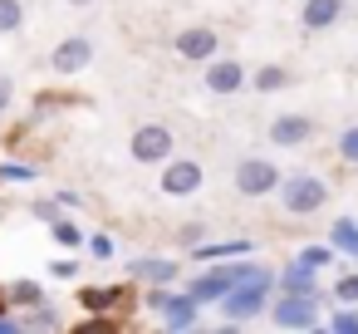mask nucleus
<instances>
[{"label":"nucleus","instance_id":"obj_34","mask_svg":"<svg viewBox=\"0 0 358 334\" xmlns=\"http://www.w3.org/2000/svg\"><path fill=\"white\" fill-rule=\"evenodd\" d=\"M15 329H20V324H15L10 314H0V334H15Z\"/></svg>","mask_w":358,"mask_h":334},{"label":"nucleus","instance_id":"obj_8","mask_svg":"<svg viewBox=\"0 0 358 334\" xmlns=\"http://www.w3.org/2000/svg\"><path fill=\"white\" fill-rule=\"evenodd\" d=\"M309 138H314V118H304V113H280L270 123V143L275 148H304Z\"/></svg>","mask_w":358,"mask_h":334},{"label":"nucleus","instance_id":"obj_33","mask_svg":"<svg viewBox=\"0 0 358 334\" xmlns=\"http://www.w3.org/2000/svg\"><path fill=\"white\" fill-rule=\"evenodd\" d=\"M10 99H15V84H10L6 74H0V113H6V109H10Z\"/></svg>","mask_w":358,"mask_h":334},{"label":"nucleus","instance_id":"obj_16","mask_svg":"<svg viewBox=\"0 0 358 334\" xmlns=\"http://www.w3.org/2000/svg\"><path fill=\"white\" fill-rule=\"evenodd\" d=\"M123 300H128V290H123V285H113V290H108V285H89V290H79V305H84V309H94V314L118 309Z\"/></svg>","mask_w":358,"mask_h":334},{"label":"nucleus","instance_id":"obj_20","mask_svg":"<svg viewBox=\"0 0 358 334\" xmlns=\"http://www.w3.org/2000/svg\"><path fill=\"white\" fill-rule=\"evenodd\" d=\"M50 236H55L59 246H69V251H74V246H84V231H79L69 216H55V221H50Z\"/></svg>","mask_w":358,"mask_h":334},{"label":"nucleus","instance_id":"obj_11","mask_svg":"<svg viewBox=\"0 0 358 334\" xmlns=\"http://www.w3.org/2000/svg\"><path fill=\"white\" fill-rule=\"evenodd\" d=\"M128 275L133 280H148V285H177V275H182V265L177 260H162V256H138L133 265H128Z\"/></svg>","mask_w":358,"mask_h":334},{"label":"nucleus","instance_id":"obj_10","mask_svg":"<svg viewBox=\"0 0 358 334\" xmlns=\"http://www.w3.org/2000/svg\"><path fill=\"white\" fill-rule=\"evenodd\" d=\"M216 45H221V35H216L211 25H192V30L177 35V55H182V60H211Z\"/></svg>","mask_w":358,"mask_h":334},{"label":"nucleus","instance_id":"obj_21","mask_svg":"<svg viewBox=\"0 0 358 334\" xmlns=\"http://www.w3.org/2000/svg\"><path fill=\"white\" fill-rule=\"evenodd\" d=\"M25 25V6L20 0H0V35H15Z\"/></svg>","mask_w":358,"mask_h":334},{"label":"nucleus","instance_id":"obj_12","mask_svg":"<svg viewBox=\"0 0 358 334\" xmlns=\"http://www.w3.org/2000/svg\"><path fill=\"white\" fill-rule=\"evenodd\" d=\"M245 84V64H236V60H211L206 64V89L211 94H236Z\"/></svg>","mask_w":358,"mask_h":334},{"label":"nucleus","instance_id":"obj_13","mask_svg":"<svg viewBox=\"0 0 358 334\" xmlns=\"http://www.w3.org/2000/svg\"><path fill=\"white\" fill-rule=\"evenodd\" d=\"M231 285H236V270H231V265H216V270H206V275L187 280V290H192V295H196L201 305H206V300H221V295H226Z\"/></svg>","mask_w":358,"mask_h":334},{"label":"nucleus","instance_id":"obj_19","mask_svg":"<svg viewBox=\"0 0 358 334\" xmlns=\"http://www.w3.org/2000/svg\"><path fill=\"white\" fill-rule=\"evenodd\" d=\"M226 256H250V241H221V246H196V260H226Z\"/></svg>","mask_w":358,"mask_h":334},{"label":"nucleus","instance_id":"obj_17","mask_svg":"<svg viewBox=\"0 0 358 334\" xmlns=\"http://www.w3.org/2000/svg\"><path fill=\"white\" fill-rule=\"evenodd\" d=\"M329 241H334L343 256H353V260H358V221H353V216H338V221L329 226Z\"/></svg>","mask_w":358,"mask_h":334},{"label":"nucleus","instance_id":"obj_3","mask_svg":"<svg viewBox=\"0 0 358 334\" xmlns=\"http://www.w3.org/2000/svg\"><path fill=\"white\" fill-rule=\"evenodd\" d=\"M280 167L270 158H241L236 162V192L241 197H265V192H280Z\"/></svg>","mask_w":358,"mask_h":334},{"label":"nucleus","instance_id":"obj_24","mask_svg":"<svg viewBox=\"0 0 358 334\" xmlns=\"http://www.w3.org/2000/svg\"><path fill=\"white\" fill-rule=\"evenodd\" d=\"M334 256H338V246H334V241H329V246H304V251H299V260H309L314 270H319V265H329Z\"/></svg>","mask_w":358,"mask_h":334},{"label":"nucleus","instance_id":"obj_5","mask_svg":"<svg viewBox=\"0 0 358 334\" xmlns=\"http://www.w3.org/2000/svg\"><path fill=\"white\" fill-rule=\"evenodd\" d=\"M89 64H94V40H89V35H69V40H59V45L50 50V69L64 74V79H69V74H84Z\"/></svg>","mask_w":358,"mask_h":334},{"label":"nucleus","instance_id":"obj_23","mask_svg":"<svg viewBox=\"0 0 358 334\" xmlns=\"http://www.w3.org/2000/svg\"><path fill=\"white\" fill-rule=\"evenodd\" d=\"M338 162H348V167H358V123L338 133Z\"/></svg>","mask_w":358,"mask_h":334},{"label":"nucleus","instance_id":"obj_28","mask_svg":"<svg viewBox=\"0 0 358 334\" xmlns=\"http://www.w3.org/2000/svg\"><path fill=\"white\" fill-rule=\"evenodd\" d=\"M177 241H182V246H187V251H196V246H201V241H206V226H201V221H187V226H182V231H177Z\"/></svg>","mask_w":358,"mask_h":334},{"label":"nucleus","instance_id":"obj_6","mask_svg":"<svg viewBox=\"0 0 358 334\" xmlns=\"http://www.w3.org/2000/svg\"><path fill=\"white\" fill-rule=\"evenodd\" d=\"M201 177H206V172H201L196 158H167L157 187H162L167 197H192V192H201Z\"/></svg>","mask_w":358,"mask_h":334},{"label":"nucleus","instance_id":"obj_9","mask_svg":"<svg viewBox=\"0 0 358 334\" xmlns=\"http://www.w3.org/2000/svg\"><path fill=\"white\" fill-rule=\"evenodd\" d=\"M343 15V0H304V11H299V30L319 35V30H334Z\"/></svg>","mask_w":358,"mask_h":334},{"label":"nucleus","instance_id":"obj_2","mask_svg":"<svg viewBox=\"0 0 358 334\" xmlns=\"http://www.w3.org/2000/svg\"><path fill=\"white\" fill-rule=\"evenodd\" d=\"M270 290H275V275H265V280H241V285H231V290L221 295V314H226V324H245V319H255V314L265 309Z\"/></svg>","mask_w":358,"mask_h":334},{"label":"nucleus","instance_id":"obj_36","mask_svg":"<svg viewBox=\"0 0 358 334\" xmlns=\"http://www.w3.org/2000/svg\"><path fill=\"white\" fill-rule=\"evenodd\" d=\"M64 6H94V0H64Z\"/></svg>","mask_w":358,"mask_h":334},{"label":"nucleus","instance_id":"obj_14","mask_svg":"<svg viewBox=\"0 0 358 334\" xmlns=\"http://www.w3.org/2000/svg\"><path fill=\"white\" fill-rule=\"evenodd\" d=\"M280 290H285V295H319V270H314L309 260H294V265H285Z\"/></svg>","mask_w":358,"mask_h":334},{"label":"nucleus","instance_id":"obj_29","mask_svg":"<svg viewBox=\"0 0 358 334\" xmlns=\"http://www.w3.org/2000/svg\"><path fill=\"white\" fill-rule=\"evenodd\" d=\"M0 177H6V182H30L35 167H25V162H6V167H0Z\"/></svg>","mask_w":358,"mask_h":334},{"label":"nucleus","instance_id":"obj_22","mask_svg":"<svg viewBox=\"0 0 358 334\" xmlns=\"http://www.w3.org/2000/svg\"><path fill=\"white\" fill-rule=\"evenodd\" d=\"M10 300H15V305H30V309H35V305H45V290H40L35 280H15V285H10Z\"/></svg>","mask_w":358,"mask_h":334},{"label":"nucleus","instance_id":"obj_1","mask_svg":"<svg viewBox=\"0 0 358 334\" xmlns=\"http://www.w3.org/2000/svg\"><path fill=\"white\" fill-rule=\"evenodd\" d=\"M324 202H329V182L314 177V172H294V177L280 182V207L289 216H314Z\"/></svg>","mask_w":358,"mask_h":334},{"label":"nucleus","instance_id":"obj_27","mask_svg":"<svg viewBox=\"0 0 358 334\" xmlns=\"http://www.w3.org/2000/svg\"><path fill=\"white\" fill-rule=\"evenodd\" d=\"M334 295H338L343 305H358V270H348V275H338V285H334Z\"/></svg>","mask_w":358,"mask_h":334},{"label":"nucleus","instance_id":"obj_18","mask_svg":"<svg viewBox=\"0 0 358 334\" xmlns=\"http://www.w3.org/2000/svg\"><path fill=\"white\" fill-rule=\"evenodd\" d=\"M250 84H255L260 94H275V89H285V84H289V69H280V64H265V69H255V74H250Z\"/></svg>","mask_w":358,"mask_h":334},{"label":"nucleus","instance_id":"obj_4","mask_svg":"<svg viewBox=\"0 0 358 334\" xmlns=\"http://www.w3.org/2000/svg\"><path fill=\"white\" fill-rule=\"evenodd\" d=\"M270 319L280 329H314L319 324V295H280L270 305Z\"/></svg>","mask_w":358,"mask_h":334},{"label":"nucleus","instance_id":"obj_35","mask_svg":"<svg viewBox=\"0 0 358 334\" xmlns=\"http://www.w3.org/2000/svg\"><path fill=\"white\" fill-rule=\"evenodd\" d=\"M10 305H15V300H10V290H0V314H6Z\"/></svg>","mask_w":358,"mask_h":334},{"label":"nucleus","instance_id":"obj_15","mask_svg":"<svg viewBox=\"0 0 358 334\" xmlns=\"http://www.w3.org/2000/svg\"><path fill=\"white\" fill-rule=\"evenodd\" d=\"M196 305H201V300H196L192 290L172 295V300L162 305V324H167V329H192V324H196Z\"/></svg>","mask_w":358,"mask_h":334},{"label":"nucleus","instance_id":"obj_31","mask_svg":"<svg viewBox=\"0 0 358 334\" xmlns=\"http://www.w3.org/2000/svg\"><path fill=\"white\" fill-rule=\"evenodd\" d=\"M89 251H94L99 260H108V256H113V236H94V241H89Z\"/></svg>","mask_w":358,"mask_h":334},{"label":"nucleus","instance_id":"obj_7","mask_svg":"<svg viewBox=\"0 0 358 334\" xmlns=\"http://www.w3.org/2000/svg\"><path fill=\"white\" fill-rule=\"evenodd\" d=\"M172 128L167 123H143L133 133V162H167L172 158Z\"/></svg>","mask_w":358,"mask_h":334},{"label":"nucleus","instance_id":"obj_32","mask_svg":"<svg viewBox=\"0 0 358 334\" xmlns=\"http://www.w3.org/2000/svg\"><path fill=\"white\" fill-rule=\"evenodd\" d=\"M50 275H55V280H74V275H79V265H74V260H55V265H50Z\"/></svg>","mask_w":358,"mask_h":334},{"label":"nucleus","instance_id":"obj_26","mask_svg":"<svg viewBox=\"0 0 358 334\" xmlns=\"http://www.w3.org/2000/svg\"><path fill=\"white\" fill-rule=\"evenodd\" d=\"M329 329L334 334H358V309H334L329 314Z\"/></svg>","mask_w":358,"mask_h":334},{"label":"nucleus","instance_id":"obj_25","mask_svg":"<svg viewBox=\"0 0 358 334\" xmlns=\"http://www.w3.org/2000/svg\"><path fill=\"white\" fill-rule=\"evenodd\" d=\"M25 324H30V329H59V309H50V305H35Z\"/></svg>","mask_w":358,"mask_h":334},{"label":"nucleus","instance_id":"obj_30","mask_svg":"<svg viewBox=\"0 0 358 334\" xmlns=\"http://www.w3.org/2000/svg\"><path fill=\"white\" fill-rule=\"evenodd\" d=\"M30 211H35V216H45V221H55V216H59V197H55V202H50V197H40V202H30Z\"/></svg>","mask_w":358,"mask_h":334}]
</instances>
